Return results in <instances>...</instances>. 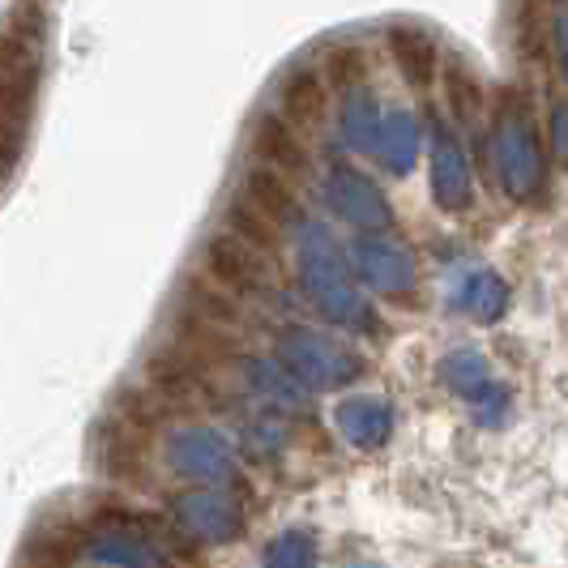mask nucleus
Wrapping results in <instances>:
<instances>
[{
	"instance_id": "nucleus-6",
	"label": "nucleus",
	"mask_w": 568,
	"mask_h": 568,
	"mask_svg": "<svg viewBox=\"0 0 568 568\" xmlns=\"http://www.w3.org/2000/svg\"><path fill=\"white\" fill-rule=\"evenodd\" d=\"M394 48L402 52V64L415 73V82L427 78V64H432V48L419 30H394Z\"/></svg>"
},
{
	"instance_id": "nucleus-2",
	"label": "nucleus",
	"mask_w": 568,
	"mask_h": 568,
	"mask_svg": "<svg viewBox=\"0 0 568 568\" xmlns=\"http://www.w3.org/2000/svg\"><path fill=\"white\" fill-rule=\"evenodd\" d=\"M253 154L270 168L286 171V175H313V154L300 138V129L286 115H265L253 133Z\"/></svg>"
},
{
	"instance_id": "nucleus-1",
	"label": "nucleus",
	"mask_w": 568,
	"mask_h": 568,
	"mask_svg": "<svg viewBox=\"0 0 568 568\" xmlns=\"http://www.w3.org/2000/svg\"><path fill=\"white\" fill-rule=\"evenodd\" d=\"M201 274L223 291L240 295V300H270L278 295V270H274V253L256 248L253 240H244L240 231H214L205 240V265Z\"/></svg>"
},
{
	"instance_id": "nucleus-5",
	"label": "nucleus",
	"mask_w": 568,
	"mask_h": 568,
	"mask_svg": "<svg viewBox=\"0 0 568 568\" xmlns=\"http://www.w3.org/2000/svg\"><path fill=\"white\" fill-rule=\"evenodd\" d=\"M227 223L244 240H253L256 248H265V253H278V244H283V223L274 219V214H265L256 201H248L244 193L240 197L227 201Z\"/></svg>"
},
{
	"instance_id": "nucleus-3",
	"label": "nucleus",
	"mask_w": 568,
	"mask_h": 568,
	"mask_svg": "<svg viewBox=\"0 0 568 568\" xmlns=\"http://www.w3.org/2000/svg\"><path fill=\"white\" fill-rule=\"evenodd\" d=\"M240 193L248 201H256L265 214H274L278 223H291V219H300V189L291 184V175L278 168H270V163H261L256 159L253 168L244 171V180H240Z\"/></svg>"
},
{
	"instance_id": "nucleus-4",
	"label": "nucleus",
	"mask_w": 568,
	"mask_h": 568,
	"mask_svg": "<svg viewBox=\"0 0 568 568\" xmlns=\"http://www.w3.org/2000/svg\"><path fill=\"white\" fill-rule=\"evenodd\" d=\"M325 103H329L325 82L316 78L313 69H295L286 78L283 94H278V115H286L295 129H304V124H316L325 115Z\"/></svg>"
},
{
	"instance_id": "nucleus-7",
	"label": "nucleus",
	"mask_w": 568,
	"mask_h": 568,
	"mask_svg": "<svg viewBox=\"0 0 568 568\" xmlns=\"http://www.w3.org/2000/svg\"><path fill=\"white\" fill-rule=\"evenodd\" d=\"M329 73H334L342 85H351V82H359V78L368 73V60H364V52H359V48H338V52L329 57Z\"/></svg>"
}]
</instances>
